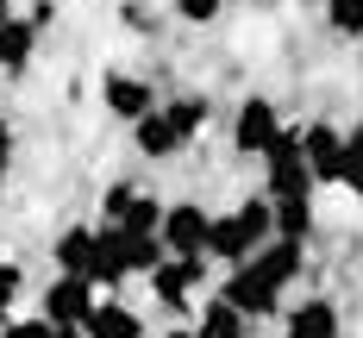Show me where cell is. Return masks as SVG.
<instances>
[{"label":"cell","mask_w":363,"mask_h":338,"mask_svg":"<svg viewBox=\"0 0 363 338\" xmlns=\"http://www.w3.org/2000/svg\"><path fill=\"white\" fill-rule=\"evenodd\" d=\"M82 338H145V313L125 300H94L82 320Z\"/></svg>","instance_id":"cell-15"},{"label":"cell","mask_w":363,"mask_h":338,"mask_svg":"<svg viewBox=\"0 0 363 338\" xmlns=\"http://www.w3.org/2000/svg\"><path fill=\"white\" fill-rule=\"evenodd\" d=\"M276 132H282L276 101H269V94H245V101H238V113H232V150H238V157H263Z\"/></svg>","instance_id":"cell-5"},{"label":"cell","mask_w":363,"mask_h":338,"mask_svg":"<svg viewBox=\"0 0 363 338\" xmlns=\"http://www.w3.org/2000/svg\"><path fill=\"white\" fill-rule=\"evenodd\" d=\"M194 332H201V338H251V320H245V313H232V307H225V300L213 295L207 307H201Z\"/></svg>","instance_id":"cell-19"},{"label":"cell","mask_w":363,"mask_h":338,"mask_svg":"<svg viewBox=\"0 0 363 338\" xmlns=\"http://www.w3.org/2000/svg\"><path fill=\"white\" fill-rule=\"evenodd\" d=\"M94 300H101L94 282H82V276H50V282H44V295H38V313H44L50 326H82Z\"/></svg>","instance_id":"cell-7"},{"label":"cell","mask_w":363,"mask_h":338,"mask_svg":"<svg viewBox=\"0 0 363 338\" xmlns=\"http://www.w3.org/2000/svg\"><path fill=\"white\" fill-rule=\"evenodd\" d=\"M169 338H201V332H194V326H176V332H169Z\"/></svg>","instance_id":"cell-26"},{"label":"cell","mask_w":363,"mask_h":338,"mask_svg":"<svg viewBox=\"0 0 363 338\" xmlns=\"http://www.w3.org/2000/svg\"><path fill=\"white\" fill-rule=\"evenodd\" d=\"M245 263H251L269 288H282V295H289L294 282H301V269H307V244H294V238H269V244H257Z\"/></svg>","instance_id":"cell-13"},{"label":"cell","mask_w":363,"mask_h":338,"mask_svg":"<svg viewBox=\"0 0 363 338\" xmlns=\"http://www.w3.org/2000/svg\"><path fill=\"white\" fill-rule=\"evenodd\" d=\"M338 188L363 194V125H351L345 145H338Z\"/></svg>","instance_id":"cell-20"},{"label":"cell","mask_w":363,"mask_h":338,"mask_svg":"<svg viewBox=\"0 0 363 338\" xmlns=\"http://www.w3.org/2000/svg\"><path fill=\"white\" fill-rule=\"evenodd\" d=\"M38 57V26L32 19H0V75H26Z\"/></svg>","instance_id":"cell-16"},{"label":"cell","mask_w":363,"mask_h":338,"mask_svg":"<svg viewBox=\"0 0 363 338\" xmlns=\"http://www.w3.org/2000/svg\"><path fill=\"white\" fill-rule=\"evenodd\" d=\"M207 225H213V213L201 201H163V220H157L163 257H201L207 251Z\"/></svg>","instance_id":"cell-3"},{"label":"cell","mask_w":363,"mask_h":338,"mask_svg":"<svg viewBox=\"0 0 363 338\" xmlns=\"http://www.w3.org/2000/svg\"><path fill=\"white\" fill-rule=\"evenodd\" d=\"M301 6H326V0H301Z\"/></svg>","instance_id":"cell-28"},{"label":"cell","mask_w":363,"mask_h":338,"mask_svg":"<svg viewBox=\"0 0 363 338\" xmlns=\"http://www.w3.org/2000/svg\"><path fill=\"white\" fill-rule=\"evenodd\" d=\"M50 263H57V276L94 282V269H101V238H94V225H63V232L50 238Z\"/></svg>","instance_id":"cell-10"},{"label":"cell","mask_w":363,"mask_h":338,"mask_svg":"<svg viewBox=\"0 0 363 338\" xmlns=\"http://www.w3.org/2000/svg\"><path fill=\"white\" fill-rule=\"evenodd\" d=\"M132 145H138V157H150V163H169V157H182V150H188L163 107H150L145 119H132Z\"/></svg>","instance_id":"cell-14"},{"label":"cell","mask_w":363,"mask_h":338,"mask_svg":"<svg viewBox=\"0 0 363 338\" xmlns=\"http://www.w3.org/2000/svg\"><path fill=\"white\" fill-rule=\"evenodd\" d=\"M257 163H263V201H313V176H307V157H301L294 125H282Z\"/></svg>","instance_id":"cell-2"},{"label":"cell","mask_w":363,"mask_h":338,"mask_svg":"<svg viewBox=\"0 0 363 338\" xmlns=\"http://www.w3.org/2000/svg\"><path fill=\"white\" fill-rule=\"evenodd\" d=\"M282 338H345V313L332 295H301L282 313Z\"/></svg>","instance_id":"cell-8"},{"label":"cell","mask_w":363,"mask_h":338,"mask_svg":"<svg viewBox=\"0 0 363 338\" xmlns=\"http://www.w3.org/2000/svg\"><path fill=\"white\" fill-rule=\"evenodd\" d=\"M157 101H163V94L150 88L145 75H125V69L101 75V107H107L113 119H125V125H132V119H145V113L157 107Z\"/></svg>","instance_id":"cell-12"},{"label":"cell","mask_w":363,"mask_h":338,"mask_svg":"<svg viewBox=\"0 0 363 338\" xmlns=\"http://www.w3.org/2000/svg\"><path fill=\"white\" fill-rule=\"evenodd\" d=\"M269 225H276V238L307 244L313 238V201H269Z\"/></svg>","instance_id":"cell-18"},{"label":"cell","mask_w":363,"mask_h":338,"mask_svg":"<svg viewBox=\"0 0 363 338\" xmlns=\"http://www.w3.org/2000/svg\"><path fill=\"white\" fill-rule=\"evenodd\" d=\"M0 338H82V326H50L44 313H32V320H0Z\"/></svg>","instance_id":"cell-21"},{"label":"cell","mask_w":363,"mask_h":338,"mask_svg":"<svg viewBox=\"0 0 363 338\" xmlns=\"http://www.w3.org/2000/svg\"><path fill=\"white\" fill-rule=\"evenodd\" d=\"M145 282H150V295H157L163 313H188L194 295L207 288V257H163Z\"/></svg>","instance_id":"cell-4"},{"label":"cell","mask_w":363,"mask_h":338,"mask_svg":"<svg viewBox=\"0 0 363 338\" xmlns=\"http://www.w3.org/2000/svg\"><path fill=\"white\" fill-rule=\"evenodd\" d=\"M276 238V225H269V201L257 194V201H238V207H225V213H213V225H207V251L201 257L213 263H245L257 251V244H269Z\"/></svg>","instance_id":"cell-1"},{"label":"cell","mask_w":363,"mask_h":338,"mask_svg":"<svg viewBox=\"0 0 363 338\" xmlns=\"http://www.w3.org/2000/svg\"><path fill=\"white\" fill-rule=\"evenodd\" d=\"M157 107L169 113V125L182 132V145H194V138L213 125V101H207V94H169V101H157Z\"/></svg>","instance_id":"cell-17"},{"label":"cell","mask_w":363,"mask_h":338,"mask_svg":"<svg viewBox=\"0 0 363 338\" xmlns=\"http://www.w3.org/2000/svg\"><path fill=\"white\" fill-rule=\"evenodd\" d=\"M294 138H301V157H307L313 188H320V182L338 188V145H345V132L326 125V119H313V125H294Z\"/></svg>","instance_id":"cell-11"},{"label":"cell","mask_w":363,"mask_h":338,"mask_svg":"<svg viewBox=\"0 0 363 338\" xmlns=\"http://www.w3.org/2000/svg\"><path fill=\"white\" fill-rule=\"evenodd\" d=\"M169 6H176V19H188V26H213L225 0H169Z\"/></svg>","instance_id":"cell-24"},{"label":"cell","mask_w":363,"mask_h":338,"mask_svg":"<svg viewBox=\"0 0 363 338\" xmlns=\"http://www.w3.org/2000/svg\"><path fill=\"white\" fill-rule=\"evenodd\" d=\"M219 300H225L232 313H245V320H269V313H282V288H269L251 263H232V276H225Z\"/></svg>","instance_id":"cell-6"},{"label":"cell","mask_w":363,"mask_h":338,"mask_svg":"<svg viewBox=\"0 0 363 338\" xmlns=\"http://www.w3.org/2000/svg\"><path fill=\"white\" fill-rule=\"evenodd\" d=\"M0 19H13V0H0Z\"/></svg>","instance_id":"cell-27"},{"label":"cell","mask_w":363,"mask_h":338,"mask_svg":"<svg viewBox=\"0 0 363 338\" xmlns=\"http://www.w3.org/2000/svg\"><path fill=\"white\" fill-rule=\"evenodd\" d=\"M101 213H107V225H125V232H157L163 201L145 194V188H132V182H113L107 201H101Z\"/></svg>","instance_id":"cell-9"},{"label":"cell","mask_w":363,"mask_h":338,"mask_svg":"<svg viewBox=\"0 0 363 338\" xmlns=\"http://www.w3.org/2000/svg\"><path fill=\"white\" fill-rule=\"evenodd\" d=\"M19 295H26V269H19L13 257H0V320L13 313V300H19Z\"/></svg>","instance_id":"cell-23"},{"label":"cell","mask_w":363,"mask_h":338,"mask_svg":"<svg viewBox=\"0 0 363 338\" xmlns=\"http://www.w3.org/2000/svg\"><path fill=\"white\" fill-rule=\"evenodd\" d=\"M6 176H13V125L0 119V182H6Z\"/></svg>","instance_id":"cell-25"},{"label":"cell","mask_w":363,"mask_h":338,"mask_svg":"<svg viewBox=\"0 0 363 338\" xmlns=\"http://www.w3.org/2000/svg\"><path fill=\"white\" fill-rule=\"evenodd\" d=\"M320 13H326L332 38H363V0H326Z\"/></svg>","instance_id":"cell-22"}]
</instances>
